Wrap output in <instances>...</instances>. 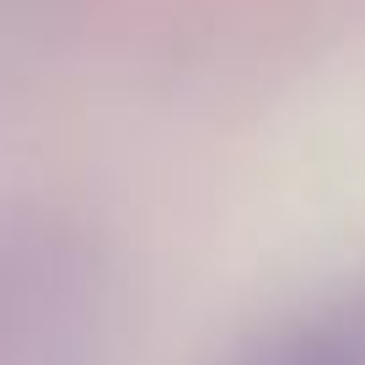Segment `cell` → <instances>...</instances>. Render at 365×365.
Returning <instances> with one entry per match:
<instances>
[{"instance_id":"obj_1","label":"cell","mask_w":365,"mask_h":365,"mask_svg":"<svg viewBox=\"0 0 365 365\" xmlns=\"http://www.w3.org/2000/svg\"><path fill=\"white\" fill-rule=\"evenodd\" d=\"M247 365H365V322L360 317H322L285 339L263 344Z\"/></svg>"}]
</instances>
